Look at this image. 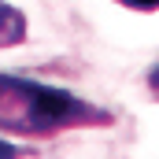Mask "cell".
Here are the masks:
<instances>
[{"mask_svg":"<svg viewBox=\"0 0 159 159\" xmlns=\"http://www.w3.org/2000/svg\"><path fill=\"white\" fill-rule=\"evenodd\" d=\"M122 7H133V11H156L159 0H119Z\"/></svg>","mask_w":159,"mask_h":159,"instance_id":"3957f363","label":"cell"},{"mask_svg":"<svg viewBox=\"0 0 159 159\" xmlns=\"http://www.w3.org/2000/svg\"><path fill=\"white\" fill-rule=\"evenodd\" d=\"M81 126H111V115L70 89L0 74V129L19 137H52Z\"/></svg>","mask_w":159,"mask_h":159,"instance_id":"6da1fadb","label":"cell"},{"mask_svg":"<svg viewBox=\"0 0 159 159\" xmlns=\"http://www.w3.org/2000/svg\"><path fill=\"white\" fill-rule=\"evenodd\" d=\"M148 85H152V89H156V93H159V63H156V67H152V74H148Z\"/></svg>","mask_w":159,"mask_h":159,"instance_id":"5b68a950","label":"cell"},{"mask_svg":"<svg viewBox=\"0 0 159 159\" xmlns=\"http://www.w3.org/2000/svg\"><path fill=\"white\" fill-rule=\"evenodd\" d=\"M22 41H26V15L0 0V48L22 44Z\"/></svg>","mask_w":159,"mask_h":159,"instance_id":"7a4b0ae2","label":"cell"},{"mask_svg":"<svg viewBox=\"0 0 159 159\" xmlns=\"http://www.w3.org/2000/svg\"><path fill=\"white\" fill-rule=\"evenodd\" d=\"M22 156H26V148H15V144L0 141V159H22Z\"/></svg>","mask_w":159,"mask_h":159,"instance_id":"277c9868","label":"cell"}]
</instances>
